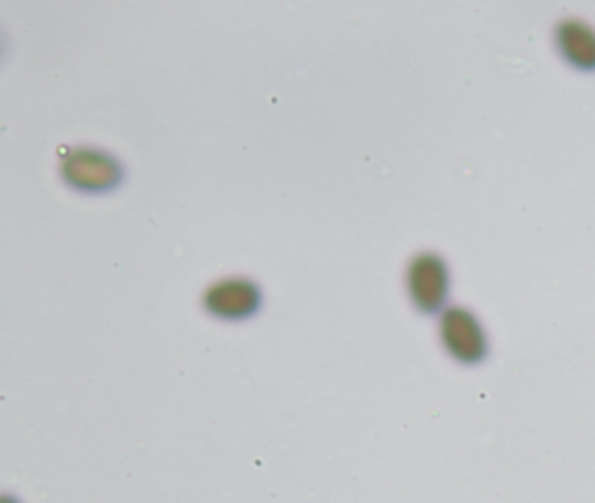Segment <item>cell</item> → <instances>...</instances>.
<instances>
[{
    "instance_id": "obj_6",
    "label": "cell",
    "mask_w": 595,
    "mask_h": 503,
    "mask_svg": "<svg viewBox=\"0 0 595 503\" xmlns=\"http://www.w3.org/2000/svg\"><path fill=\"white\" fill-rule=\"evenodd\" d=\"M2 503H18L16 500L13 499H4L2 500Z\"/></svg>"
},
{
    "instance_id": "obj_2",
    "label": "cell",
    "mask_w": 595,
    "mask_h": 503,
    "mask_svg": "<svg viewBox=\"0 0 595 503\" xmlns=\"http://www.w3.org/2000/svg\"><path fill=\"white\" fill-rule=\"evenodd\" d=\"M201 306L216 320L241 324L261 314L264 291L250 276H224L205 288Z\"/></svg>"
},
{
    "instance_id": "obj_5",
    "label": "cell",
    "mask_w": 595,
    "mask_h": 503,
    "mask_svg": "<svg viewBox=\"0 0 595 503\" xmlns=\"http://www.w3.org/2000/svg\"><path fill=\"white\" fill-rule=\"evenodd\" d=\"M555 44L568 64L583 73L595 70V29L579 18H564L555 26Z\"/></svg>"
},
{
    "instance_id": "obj_3",
    "label": "cell",
    "mask_w": 595,
    "mask_h": 503,
    "mask_svg": "<svg viewBox=\"0 0 595 503\" xmlns=\"http://www.w3.org/2000/svg\"><path fill=\"white\" fill-rule=\"evenodd\" d=\"M406 284L416 308L436 314L445 305L451 287L448 263L436 252H419L407 266Z\"/></svg>"
},
{
    "instance_id": "obj_4",
    "label": "cell",
    "mask_w": 595,
    "mask_h": 503,
    "mask_svg": "<svg viewBox=\"0 0 595 503\" xmlns=\"http://www.w3.org/2000/svg\"><path fill=\"white\" fill-rule=\"evenodd\" d=\"M440 336L449 353L460 362L475 364L486 357V335L469 309L461 306L445 309L440 318Z\"/></svg>"
},
{
    "instance_id": "obj_1",
    "label": "cell",
    "mask_w": 595,
    "mask_h": 503,
    "mask_svg": "<svg viewBox=\"0 0 595 503\" xmlns=\"http://www.w3.org/2000/svg\"><path fill=\"white\" fill-rule=\"evenodd\" d=\"M62 183L82 196H107L126 183V166L115 154L97 145H74L59 156Z\"/></svg>"
}]
</instances>
